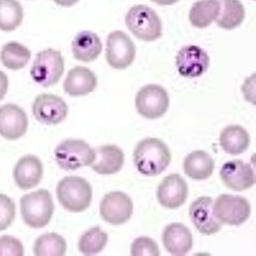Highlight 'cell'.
Wrapping results in <instances>:
<instances>
[{"instance_id":"6da1fadb","label":"cell","mask_w":256,"mask_h":256,"mask_svg":"<svg viewBox=\"0 0 256 256\" xmlns=\"http://www.w3.org/2000/svg\"><path fill=\"white\" fill-rule=\"evenodd\" d=\"M134 160L138 172L142 176H157L163 174L172 163V153L161 140L144 138L138 144Z\"/></svg>"},{"instance_id":"7a4b0ae2","label":"cell","mask_w":256,"mask_h":256,"mask_svg":"<svg viewBox=\"0 0 256 256\" xmlns=\"http://www.w3.org/2000/svg\"><path fill=\"white\" fill-rule=\"evenodd\" d=\"M60 204L66 210L80 213L88 210L92 202V188L90 182L79 176L62 178L56 188Z\"/></svg>"},{"instance_id":"3957f363","label":"cell","mask_w":256,"mask_h":256,"mask_svg":"<svg viewBox=\"0 0 256 256\" xmlns=\"http://www.w3.org/2000/svg\"><path fill=\"white\" fill-rule=\"evenodd\" d=\"M54 212L52 197L48 190H39L20 199V213L25 224L32 228H46Z\"/></svg>"},{"instance_id":"277c9868","label":"cell","mask_w":256,"mask_h":256,"mask_svg":"<svg viewBox=\"0 0 256 256\" xmlns=\"http://www.w3.org/2000/svg\"><path fill=\"white\" fill-rule=\"evenodd\" d=\"M126 26L138 39L153 42L162 36V22L155 10L146 6H136L125 18Z\"/></svg>"},{"instance_id":"5b68a950","label":"cell","mask_w":256,"mask_h":256,"mask_svg":"<svg viewBox=\"0 0 256 256\" xmlns=\"http://www.w3.org/2000/svg\"><path fill=\"white\" fill-rule=\"evenodd\" d=\"M65 72V60L58 50L48 48L39 52L31 68L32 79L42 88L56 85Z\"/></svg>"},{"instance_id":"8992f818","label":"cell","mask_w":256,"mask_h":256,"mask_svg":"<svg viewBox=\"0 0 256 256\" xmlns=\"http://www.w3.org/2000/svg\"><path fill=\"white\" fill-rule=\"evenodd\" d=\"M54 158L62 169L74 172L82 167L92 166L96 153L86 142L67 140L58 146L54 151Z\"/></svg>"},{"instance_id":"52a82bcc","label":"cell","mask_w":256,"mask_h":256,"mask_svg":"<svg viewBox=\"0 0 256 256\" xmlns=\"http://www.w3.org/2000/svg\"><path fill=\"white\" fill-rule=\"evenodd\" d=\"M169 96L160 85H146L138 92L136 98L138 114L148 120L163 117L169 109Z\"/></svg>"},{"instance_id":"ba28073f","label":"cell","mask_w":256,"mask_h":256,"mask_svg":"<svg viewBox=\"0 0 256 256\" xmlns=\"http://www.w3.org/2000/svg\"><path fill=\"white\" fill-rule=\"evenodd\" d=\"M213 212L222 224L238 226L250 218L251 205L243 197L222 195L213 203Z\"/></svg>"},{"instance_id":"9c48e42d","label":"cell","mask_w":256,"mask_h":256,"mask_svg":"<svg viewBox=\"0 0 256 256\" xmlns=\"http://www.w3.org/2000/svg\"><path fill=\"white\" fill-rule=\"evenodd\" d=\"M136 56V46L126 33L114 31L108 36L106 60L113 69L125 70L130 67Z\"/></svg>"},{"instance_id":"30bf717a","label":"cell","mask_w":256,"mask_h":256,"mask_svg":"<svg viewBox=\"0 0 256 256\" xmlns=\"http://www.w3.org/2000/svg\"><path fill=\"white\" fill-rule=\"evenodd\" d=\"M100 212L102 218L112 226H122L130 220L134 213L132 198L122 192H113L102 200Z\"/></svg>"},{"instance_id":"8fae6325","label":"cell","mask_w":256,"mask_h":256,"mask_svg":"<svg viewBox=\"0 0 256 256\" xmlns=\"http://www.w3.org/2000/svg\"><path fill=\"white\" fill-rule=\"evenodd\" d=\"M32 112L38 122L44 125H58L65 121L69 106L62 98L54 94H40L33 104Z\"/></svg>"},{"instance_id":"7c38bea8","label":"cell","mask_w":256,"mask_h":256,"mask_svg":"<svg viewBox=\"0 0 256 256\" xmlns=\"http://www.w3.org/2000/svg\"><path fill=\"white\" fill-rule=\"evenodd\" d=\"M29 126L25 111L14 104L0 106V136L8 140L22 138Z\"/></svg>"},{"instance_id":"4fadbf2b","label":"cell","mask_w":256,"mask_h":256,"mask_svg":"<svg viewBox=\"0 0 256 256\" xmlns=\"http://www.w3.org/2000/svg\"><path fill=\"white\" fill-rule=\"evenodd\" d=\"M210 66L208 54L199 46H188L182 48L176 56L178 73L186 78H198L205 74Z\"/></svg>"},{"instance_id":"5bb4252c","label":"cell","mask_w":256,"mask_h":256,"mask_svg":"<svg viewBox=\"0 0 256 256\" xmlns=\"http://www.w3.org/2000/svg\"><path fill=\"white\" fill-rule=\"evenodd\" d=\"M213 200L209 197H201L192 203L190 218L196 228L206 236L218 234L222 224L216 218L213 212Z\"/></svg>"},{"instance_id":"9a60e30c","label":"cell","mask_w":256,"mask_h":256,"mask_svg":"<svg viewBox=\"0 0 256 256\" xmlns=\"http://www.w3.org/2000/svg\"><path fill=\"white\" fill-rule=\"evenodd\" d=\"M220 176L224 184L234 192L249 190L255 184V174L252 167L241 160L226 163Z\"/></svg>"},{"instance_id":"2e32d148","label":"cell","mask_w":256,"mask_h":256,"mask_svg":"<svg viewBox=\"0 0 256 256\" xmlns=\"http://www.w3.org/2000/svg\"><path fill=\"white\" fill-rule=\"evenodd\" d=\"M188 188L178 174H170L160 184L157 190L159 203L167 209H178L186 202Z\"/></svg>"},{"instance_id":"e0dca14e","label":"cell","mask_w":256,"mask_h":256,"mask_svg":"<svg viewBox=\"0 0 256 256\" xmlns=\"http://www.w3.org/2000/svg\"><path fill=\"white\" fill-rule=\"evenodd\" d=\"M44 178V164L33 155L20 158L14 169V180L18 188L23 190L37 186Z\"/></svg>"},{"instance_id":"ac0fdd59","label":"cell","mask_w":256,"mask_h":256,"mask_svg":"<svg viewBox=\"0 0 256 256\" xmlns=\"http://www.w3.org/2000/svg\"><path fill=\"white\" fill-rule=\"evenodd\" d=\"M96 158L92 165L94 172L102 176L118 174L125 162V155L117 146H102L94 150Z\"/></svg>"},{"instance_id":"d6986e66","label":"cell","mask_w":256,"mask_h":256,"mask_svg":"<svg viewBox=\"0 0 256 256\" xmlns=\"http://www.w3.org/2000/svg\"><path fill=\"white\" fill-rule=\"evenodd\" d=\"M162 242L167 252L176 256H182L193 248V234L186 226L172 224L164 230Z\"/></svg>"},{"instance_id":"ffe728a7","label":"cell","mask_w":256,"mask_h":256,"mask_svg":"<svg viewBox=\"0 0 256 256\" xmlns=\"http://www.w3.org/2000/svg\"><path fill=\"white\" fill-rule=\"evenodd\" d=\"M98 86L96 75L85 67H76L67 75L64 83L65 92L71 96H84L90 94Z\"/></svg>"},{"instance_id":"44dd1931","label":"cell","mask_w":256,"mask_h":256,"mask_svg":"<svg viewBox=\"0 0 256 256\" xmlns=\"http://www.w3.org/2000/svg\"><path fill=\"white\" fill-rule=\"evenodd\" d=\"M102 44L100 38L94 32L79 33L72 42V52L75 60L82 62H92L102 54Z\"/></svg>"},{"instance_id":"7402d4cb","label":"cell","mask_w":256,"mask_h":256,"mask_svg":"<svg viewBox=\"0 0 256 256\" xmlns=\"http://www.w3.org/2000/svg\"><path fill=\"white\" fill-rule=\"evenodd\" d=\"M213 158L204 151L190 153L184 162V174L194 180H206L214 172Z\"/></svg>"},{"instance_id":"603a6c76","label":"cell","mask_w":256,"mask_h":256,"mask_svg":"<svg viewBox=\"0 0 256 256\" xmlns=\"http://www.w3.org/2000/svg\"><path fill=\"white\" fill-rule=\"evenodd\" d=\"M220 142L226 153L232 156H238L248 150L250 136L243 127L239 125H232L222 130Z\"/></svg>"},{"instance_id":"cb8c5ba5","label":"cell","mask_w":256,"mask_h":256,"mask_svg":"<svg viewBox=\"0 0 256 256\" xmlns=\"http://www.w3.org/2000/svg\"><path fill=\"white\" fill-rule=\"evenodd\" d=\"M220 10V0H200L190 10V22L195 28L205 29L218 18Z\"/></svg>"},{"instance_id":"d4e9b609","label":"cell","mask_w":256,"mask_h":256,"mask_svg":"<svg viewBox=\"0 0 256 256\" xmlns=\"http://www.w3.org/2000/svg\"><path fill=\"white\" fill-rule=\"evenodd\" d=\"M245 16V8L240 0H220V10L216 20L222 29L234 30L242 25Z\"/></svg>"},{"instance_id":"484cf974","label":"cell","mask_w":256,"mask_h":256,"mask_svg":"<svg viewBox=\"0 0 256 256\" xmlns=\"http://www.w3.org/2000/svg\"><path fill=\"white\" fill-rule=\"evenodd\" d=\"M31 60V52L18 42H10L0 52V60L8 70L24 69Z\"/></svg>"},{"instance_id":"4316f807","label":"cell","mask_w":256,"mask_h":256,"mask_svg":"<svg viewBox=\"0 0 256 256\" xmlns=\"http://www.w3.org/2000/svg\"><path fill=\"white\" fill-rule=\"evenodd\" d=\"M24 20V8L18 0H0V31L14 32Z\"/></svg>"},{"instance_id":"83f0119b","label":"cell","mask_w":256,"mask_h":256,"mask_svg":"<svg viewBox=\"0 0 256 256\" xmlns=\"http://www.w3.org/2000/svg\"><path fill=\"white\" fill-rule=\"evenodd\" d=\"M66 252V240L56 232L42 234L34 245V254L37 256H62Z\"/></svg>"},{"instance_id":"f1b7e54d","label":"cell","mask_w":256,"mask_h":256,"mask_svg":"<svg viewBox=\"0 0 256 256\" xmlns=\"http://www.w3.org/2000/svg\"><path fill=\"white\" fill-rule=\"evenodd\" d=\"M109 238L100 226L85 232L79 240V251L84 255H96L102 252L108 244Z\"/></svg>"},{"instance_id":"f546056e","label":"cell","mask_w":256,"mask_h":256,"mask_svg":"<svg viewBox=\"0 0 256 256\" xmlns=\"http://www.w3.org/2000/svg\"><path fill=\"white\" fill-rule=\"evenodd\" d=\"M16 214L14 202L6 195L0 194V232L8 230Z\"/></svg>"},{"instance_id":"4dcf8cb0","label":"cell","mask_w":256,"mask_h":256,"mask_svg":"<svg viewBox=\"0 0 256 256\" xmlns=\"http://www.w3.org/2000/svg\"><path fill=\"white\" fill-rule=\"evenodd\" d=\"M132 256H159L160 249L157 243L151 238L142 237L134 240L132 245Z\"/></svg>"},{"instance_id":"1f68e13d","label":"cell","mask_w":256,"mask_h":256,"mask_svg":"<svg viewBox=\"0 0 256 256\" xmlns=\"http://www.w3.org/2000/svg\"><path fill=\"white\" fill-rule=\"evenodd\" d=\"M25 253L22 242L10 236L0 237V256L2 255H14L22 256Z\"/></svg>"},{"instance_id":"d6a6232c","label":"cell","mask_w":256,"mask_h":256,"mask_svg":"<svg viewBox=\"0 0 256 256\" xmlns=\"http://www.w3.org/2000/svg\"><path fill=\"white\" fill-rule=\"evenodd\" d=\"M8 77L6 74L0 70V100H2L8 92Z\"/></svg>"},{"instance_id":"836d02e7","label":"cell","mask_w":256,"mask_h":256,"mask_svg":"<svg viewBox=\"0 0 256 256\" xmlns=\"http://www.w3.org/2000/svg\"><path fill=\"white\" fill-rule=\"evenodd\" d=\"M54 2L62 8H72L79 2V0H54Z\"/></svg>"},{"instance_id":"e575fe53","label":"cell","mask_w":256,"mask_h":256,"mask_svg":"<svg viewBox=\"0 0 256 256\" xmlns=\"http://www.w3.org/2000/svg\"><path fill=\"white\" fill-rule=\"evenodd\" d=\"M152 2L158 6H174V4H178L180 0H152Z\"/></svg>"}]
</instances>
